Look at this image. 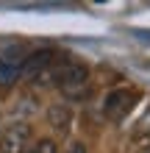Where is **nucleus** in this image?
Here are the masks:
<instances>
[{"instance_id":"nucleus-6","label":"nucleus","mask_w":150,"mask_h":153,"mask_svg":"<svg viewBox=\"0 0 150 153\" xmlns=\"http://www.w3.org/2000/svg\"><path fill=\"white\" fill-rule=\"evenodd\" d=\"M50 123H53V128L56 131H69V125H72V109L64 103H56V106H50Z\"/></svg>"},{"instance_id":"nucleus-10","label":"nucleus","mask_w":150,"mask_h":153,"mask_svg":"<svg viewBox=\"0 0 150 153\" xmlns=\"http://www.w3.org/2000/svg\"><path fill=\"white\" fill-rule=\"evenodd\" d=\"M0 134H3V128H0Z\"/></svg>"},{"instance_id":"nucleus-2","label":"nucleus","mask_w":150,"mask_h":153,"mask_svg":"<svg viewBox=\"0 0 150 153\" xmlns=\"http://www.w3.org/2000/svg\"><path fill=\"white\" fill-rule=\"evenodd\" d=\"M89 84V64L81 61H69V64L56 70V86L61 92H78Z\"/></svg>"},{"instance_id":"nucleus-3","label":"nucleus","mask_w":150,"mask_h":153,"mask_svg":"<svg viewBox=\"0 0 150 153\" xmlns=\"http://www.w3.org/2000/svg\"><path fill=\"white\" fill-rule=\"evenodd\" d=\"M31 150V128L25 123L8 125L0 134V153H28Z\"/></svg>"},{"instance_id":"nucleus-8","label":"nucleus","mask_w":150,"mask_h":153,"mask_svg":"<svg viewBox=\"0 0 150 153\" xmlns=\"http://www.w3.org/2000/svg\"><path fill=\"white\" fill-rule=\"evenodd\" d=\"M64 153H89V150H86V145H83V142H72V145H69Z\"/></svg>"},{"instance_id":"nucleus-5","label":"nucleus","mask_w":150,"mask_h":153,"mask_svg":"<svg viewBox=\"0 0 150 153\" xmlns=\"http://www.w3.org/2000/svg\"><path fill=\"white\" fill-rule=\"evenodd\" d=\"M53 61H56V50L53 48H42V50H33V53H28L25 56V61H22V75H39L42 70H47Z\"/></svg>"},{"instance_id":"nucleus-7","label":"nucleus","mask_w":150,"mask_h":153,"mask_svg":"<svg viewBox=\"0 0 150 153\" xmlns=\"http://www.w3.org/2000/svg\"><path fill=\"white\" fill-rule=\"evenodd\" d=\"M28 153H58V145L53 139H39V142H33V145H31Z\"/></svg>"},{"instance_id":"nucleus-9","label":"nucleus","mask_w":150,"mask_h":153,"mask_svg":"<svg viewBox=\"0 0 150 153\" xmlns=\"http://www.w3.org/2000/svg\"><path fill=\"white\" fill-rule=\"evenodd\" d=\"M139 153H150V145H147V148H142V150H139Z\"/></svg>"},{"instance_id":"nucleus-4","label":"nucleus","mask_w":150,"mask_h":153,"mask_svg":"<svg viewBox=\"0 0 150 153\" xmlns=\"http://www.w3.org/2000/svg\"><path fill=\"white\" fill-rule=\"evenodd\" d=\"M25 56H28V53H25L22 48H6V50H0V86L14 84V81L22 75Z\"/></svg>"},{"instance_id":"nucleus-1","label":"nucleus","mask_w":150,"mask_h":153,"mask_svg":"<svg viewBox=\"0 0 150 153\" xmlns=\"http://www.w3.org/2000/svg\"><path fill=\"white\" fill-rule=\"evenodd\" d=\"M136 103H139V92L136 89H125V86L111 89V92L103 97V117L111 120V123H122L131 111H134Z\"/></svg>"}]
</instances>
